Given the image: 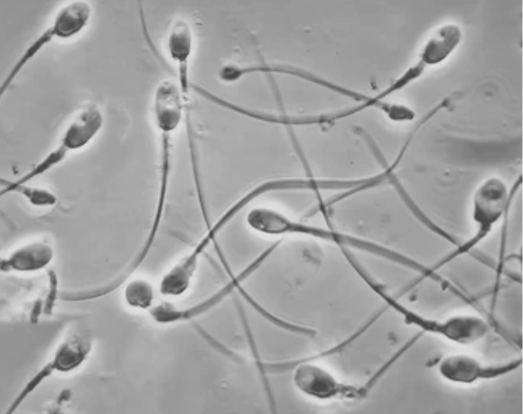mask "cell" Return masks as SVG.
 I'll use <instances>...</instances> for the list:
<instances>
[{"mask_svg":"<svg viewBox=\"0 0 523 414\" xmlns=\"http://www.w3.org/2000/svg\"><path fill=\"white\" fill-rule=\"evenodd\" d=\"M246 223L251 230L263 235L311 237L334 244L340 249L371 253L415 271L421 269L420 262L387 245L334 228L297 221L273 207H257L250 209L246 216Z\"/></svg>","mask_w":523,"mask_h":414,"instance_id":"obj_1","label":"cell"},{"mask_svg":"<svg viewBox=\"0 0 523 414\" xmlns=\"http://www.w3.org/2000/svg\"><path fill=\"white\" fill-rule=\"evenodd\" d=\"M355 271L387 307L401 317L405 324L425 334L455 345H471L483 340L490 331V323L480 315L461 313L434 317L422 314L391 296L361 266H358Z\"/></svg>","mask_w":523,"mask_h":414,"instance_id":"obj_2","label":"cell"},{"mask_svg":"<svg viewBox=\"0 0 523 414\" xmlns=\"http://www.w3.org/2000/svg\"><path fill=\"white\" fill-rule=\"evenodd\" d=\"M520 181L521 177L509 188L503 179L491 176L476 188L472 198L471 216L474 225L472 235L459 242L453 252L430 266L433 273L438 274L439 270L449 262L472 252L500 222L507 218Z\"/></svg>","mask_w":523,"mask_h":414,"instance_id":"obj_3","label":"cell"},{"mask_svg":"<svg viewBox=\"0 0 523 414\" xmlns=\"http://www.w3.org/2000/svg\"><path fill=\"white\" fill-rule=\"evenodd\" d=\"M186 101L177 84L170 79L161 80L154 88L151 115L160 139V183L155 216H162L165 207L172 170V143L180 127Z\"/></svg>","mask_w":523,"mask_h":414,"instance_id":"obj_4","label":"cell"},{"mask_svg":"<svg viewBox=\"0 0 523 414\" xmlns=\"http://www.w3.org/2000/svg\"><path fill=\"white\" fill-rule=\"evenodd\" d=\"M266 373H292V382L307 398L320 401L359 400L369 391L368 385L349 383L338 379L324 366L308 356L279 362H265Z\"/></svg>","mask_w":523,"mask_h":414,"instance_id":"obj_5","label":"cell"},{"mask_svg":"<svg viewBox=\"0 0 523 414\" xmlns=\"http://www.w3.org/2000/svg\"><path fill=\"white\" fill-rule=\"evenodd\" d=\"M92 5L87 0L65 2L54 14L49 24L28 44L8 70L0 86L2 97L23 69L48 45L79 36L88 27Z\"/></svg>","mask_w":523,"mask_h":414,"instance_id":"obj_6","label":"cell"},{"mask_svg":"<svg viewBox=\"0 0 523 414\" xmlns=\"http://www.w3.org/2000/svg\"><path fill=\"white\" fill-rule=\"evenodd\" d=\"M104 124L101 109L93 103L81 106L69 120L59 142L32 169L17 179L14 184L31 183L61 164L72 152L87 147L99 133Z\"/></svg>","mask_w":523,"mask_h":414,"instance_id":"obj_7","label":"cell"},{"mask_svg":"<svg viewBox=\"0 0 523 414\" xmlns=\"http://www.w3.org/2000/svg\"><path fill=\"white\" fill-rule=\"evenodd\" d=\"M522 358H512L501 363H485L474 355L453 353L443 356L436 371L444 381L455 385H472L507 376L520 368Z\"/></svg>","mask_w":523,"mask_h":414,"instance_id":"obj_8","label":"cell"},{"mask_svg":"<svg viewBox=\"0 0 523 414\" xmlns=\"http://www.w3.org/2000/svg\"><path fill=\"white\" fill-rule=\"evenodd\" d=\"M281 240H277L263 250L238 273H229L230 279L219 290L200 302L184 308L169 305H160L154 308V315L161 323L184 321L201 316L219 305L234 291H238L242 283L256 272L265 262L277 250Z\"/></svg>","mask_w":523,"mask_h":414,"instance_id":"obj_9","label":"cell"},{"mask_svg":"<svg viewBox=\"0 0 523 414\" xmlns=\"http://www.w3.org/2000/svg\"><path fill=\"white\" fill-rule=\"evenodd\" d=\"M193 41V32L190 24L183 19L176 20L168 32L165 48L176 72V83L184 97H188L191 89L190 64Z\"/></svg>","mask_w":523,"mask_h":414,"instance_id":"obj_10","label":"cell"},{"mask_svg":"<svg viewBox=\"0 0 523 414\" xmlns=\"http://www.w3.org/2000/svg\"><path fill=\"white\" fill-rule=\"evenodd\" d=\"M462 32L455 23H444L437 27L425 41L418 60L431 67L444 62L458 48Z\"/></svg>","mask_w":523,"mask_h":414,"instance_id":"obj_11","label":"cell"},{"mask_svg":"<svg viewBox=\"0 0 523 414\" xmlns=\"http://www.w3.org/2000/svg\"><path fill=\"white\" fill-rule=\"evenodd\" d=\"M53 256L52 248L41 242L27 244L15 250L11 255L3 260V270L16 271H35L46 267Z\"/></svg>","mask_w":523,"mask_h":414,"instance_id":"obj_12","label":"cell"},{"mask_svg":"<svg viewBox=\"0 0 523 414\" xmlns=\"http://www.w3.org/2000/svg\"><path fill=\"white\" fill-rule=\"evenodd\" d=\"M29 184H14L11 180L1 179V196L16 192L36 207L53 206L56 203L57 198L51 191Z\"/></svg>","mask_w":523,"mask_h":414,"instance_id":"obj_13","label":"cell"},{"mask_svg":"<svg viewBox=\"0 0 523 414\" xmlns=\"http://www.w3.org/2000/svg\"><path fill=\"white\" fill-rule=\"evenodd\" d=\"M125 297L131 307L147 308L154 299V290L147 281L135 280L126 286Z\"/></svg>","mask_w":523,"mask_h":414,"instance_id":"obj_14","label":"cell"}]
</instances>
